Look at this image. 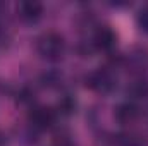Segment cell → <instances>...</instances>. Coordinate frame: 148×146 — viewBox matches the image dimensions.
<instances>
[{"instance_id": "1", "label": "cell", "mask_w": 148, "mask_h": 146, "mask_svg": "<svg viewBox=\"0 0 148 146\" xmlns=\"http://www.w3.org/2000/svg\"><path fill=\"white\" fill-rule=\"evenodd\" d=\"M36 50L38 53L47 60H59V59H62L64 50H66L64 38L59 33L48 31V33H45V35H41L38 38Z\"/></svg>"}, {"instance_id": "8", "label": "cell", "mask_w": 148, "mask_h": 146, "mask_svg": "<svg viewBox=\"0 0 148 146\" xmlns=\"http://www.w3.org/2000/svg\"><path fill=\"white\" fill-rule=\"evenodd\" d=\"M74 108H76V100H74L71 95H64V96L59 100V103H57V112L62 113V115L73 113Z\"/></svg>"}, {"instance_id": "10", "label": "cell", "mask_w": 148, "mask_h": 146, "mask_svg": "<svg viewBox=\"0 0 148 146\" xmlns=\"http://www.w3.org/2000/svg\"><path fill=\"white\" fill-rule=\"evenodd\" d=\"M60 79H62V76L59 72H45L41 76V84L47 88H57Z\"/></svg>"}, {"instance_id": "5", "label": "cell", "mask_w": 148, "mask_h": 146, "mask_svg": "<svg viewBox=\"0 0 148 146\" xmlns=\"http://www.w3.org/2000/svg\"><path fill=\"white\" fill-rule=\"evenodd\" d=\"M19 17L26 23H36L38 19L41 17L43 14V5L40 2H33V0H28V2H21L19 7Z\"/></svg>"}, {"instance_id": "2", "label": "cell", "mask_w": 148, "mask_h": 146, "mask_svg": "<svg viewBox=\"0 0 148 146\" xmlns=\"http://www.w3.org/2000/svg\"><path fill=\"white\" fill-rule=\"evenodd\" d=\"M86 86L91 88L93 91L97 93H110L112 89L117 86V81H115V76L107 71V69H98L95 72H91L88 77H86Z\"/></svg>"}, {"instance_id": "7", "label": "cell", "mask_w": 148, "mask_h": 146, "mask_svg": "<svg viewBox=\"0 0 148 146\" xmlns=\"http://www.w3.org/2000/svg\"><path fill=\"white\" fill-rule=\"evenodd\" d=\"M127 95L134 100H141V98H148V81L145 79H138L133 81L127 86Z\"/></svg>"}, {"instance_id": "4", "label": "cell", "mask_w": 148, "mask_h": 146, "mask_svg": "<svg viewBox=\"0 0 148 146\" xmlns=\"http://www.w3.org/2000/svg\"><path fill=\"white\" fill-rule=\"evenodd\" d=\"M115 45V35L110 28L107 26H102L95 31V36H93V48L97 50H103V52H109L114 48Z\"/></svg>"}, {"instance_id": "11", "label": "cell", "mask_w": 148, "mask_h": 146, "mask_svg": "<svg viewBox=\"0 0 148 146\" xmlns=\"http://www.w3.org/2000/svg\"><path fill=\"white\" fill-rule=\"evenodd\" d=\"M33 100H35V91H33L31 88H23V89L19 91V102H21V103L29 105V103H33Z\"/></svg>"}, {"instance_id": "12", "label": "cell", "mask_w": 148, "mask_h": 146, "mask_svg": "<svg viewBox=\"0 0 148 146\" xmlns=\"http://www.w3.org/2000/svg\"><path fill=\"white\" fill-rule=\"evenodd\" d=\"M138 24H140V28L145 33H148V5L140 10V14H138Z\"/></svg>"}, {"instance_id": "9", "label": "cell", "mask_w": 148, "mask_h": 146, "mask_svg": "<svg viewBox=\"0 0 148 146\" xmlns=\"http://www.w3.org/2000/svg\"><path fill=\"white\" fill-rule=\"evenodd\" d=\"M117 145L119 146H147L145 145V139H141L138 136H131V134L117 136Z\"/></svg>"}, {"instance_id": "6", "label": "cell", "mask_w": 148, "mask_h": 146, "mask_svg": "<svg viewBox=\"0 0 148 146\" xmlns=\"http://www.w3.org/2000/svg\"><path fill=\"white\" fill-rule=\"evenodd\" d=\"M140 115V108L131 103V102H126V103H121L117 108H115V119L121 122V124H131L138 119Z\"/></svg>"}, {"instance_id": "3", "label": "cell", "mask_w": 148, "mask_h": 146, "mask_svg": "<svg viewBox=\"0 0 148 146\" xmlns=\"http://www.w3.org/2000/svg\"><path fill=\"white\" fill-rule=\"evenodd\" d=\"M57 120V112L48 107H35L29 113V122L35 131L50 129Z\"/></svg>"}]
</instances>
